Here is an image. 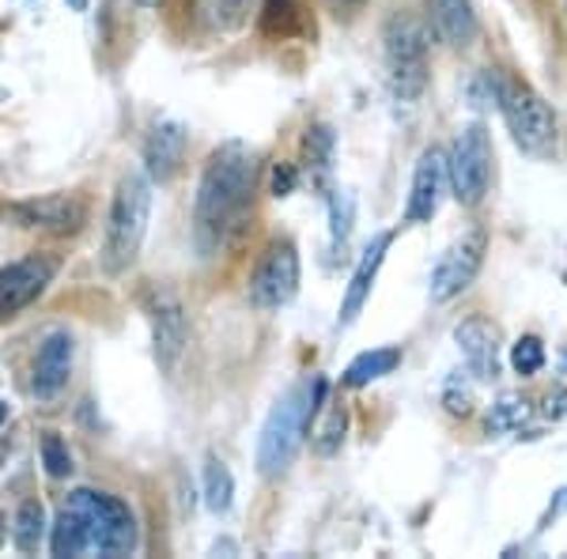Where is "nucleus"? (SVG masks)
Returning a JSON list of instances; mask_svg holds the SVG:
<instances>
[{
    "label": "nucleus",
    "mask_w": 567,
    "mask_h": 559,
    "mask_svg": "<svg viewBox=\"0 0 567 559\" xmlns=\"http://www.w3.org/2000/svg\"><path fill=\"white\" fill-rule=\"evenodd\" d=\"M258 186V155L243 144H227L208 159L197 189V238L205 250H216L243 231Z\"/></svg>",
    "instance_id": "f257e3e1"
},
{
    "label": "nucleus",
    "mask_w": 567,
    "mask_h": 559,
    "mask_svg": "<svg viewBox=\"0 0 567 559\" xmlns=\"http://www.w3.org/2000/svg\"><path fill=\"white\" fill-rule=\"evenodd\" d=\"M53 556H125L136 548V521L122 499L80 488L53 521Z\"/></svg>",
    "instance_id": "f03ea898"
},
{
    "label": "nucleus",
    "mask_w": 567,
    "mask_h": 559,
    "mask_svg": "<svg viewBox=\"0 0 567 559\" xmlns=\"http://www.w3.org/2000/svg\"><path fill=\"white\" fill-rule=\"evenodd\" d=\"M322 397L326 379H307L277 401V408L269 412L258 438V469L265 476H277L291 465V457L299 454V443L315 424L318 408H322Z\"/></svg>",
    "instance_id": "7ed1b4c3"
},
{
    "label": "nucleus",
    "mask_w": 567,
    "mask_h": 559,
    "mask_svg": "<svg viewBox=\"0 0 567 559\" xmlns=\"http://www.w3.org/2000/svg\"><path fill=\"white\" fill-rule=\"evenodd\" d=\"M148 216H152V182L144 174H125L117 182L114 205H110L106 246H103L106 272H122L133 265V258L141 253L144 231H148Z\"/></svg>",
    "instance_id": "20e7f679"
},
{
    "label": "nucleus",
    "mask_w": 567,
    "mask_h": 559,
    "mask_svg": "<svg viewBox=\"0 0 567 559\" xmlns=\"http://www.w3.org/2000/svg\"><path fill=\"white\" fill-rule=\"evenodd\" d=\"M496 106L503 122H507L511 136H515V144L526 155L545 159V155L556 152L560 125H556V114L534 87L515 84V80H496Z\"/></svg>",
    "instance_id": "39448f33"
},
{
    "label": "nucleus",
    "mask_w": 567,
    "mask_h": 559,
    "mask_svg": "<svg viewBox=\"0 0 567 559\" xmlns=\"http://www.w3.org/2000/svg\"><path fill=\"white\" fill-rule=\"evenodd\" d=\"M446 178L454 186V197L462 205H481L492 182V141L481 122L465 125L451 148V163H446Z\"/></svg>",
    "instance_id": "423d86ee"
},
{
    "label": "nucleus",
    "mask_w": 567,
    "mask_h": 559,
    "mask_svg": "<svg viewBox=\"0 0 567 559\" xmlns=\"http://www.w3.org/2000/svg\"><path fill=\"white\" fill-rule=\"evenodd\" d=\"M386 69L390 87L401 103H413L427 84V42L413 20H393L386 31Z\"/></svg>",
    "instance_id": "0eeeda50"
},
{
    "label": "nucleus",
    "mask_w": 567,
    "mask_h": 559,
    "mask_svg": "<svg viewBox=\"0 0 567 559\" xmlns=\"http://www.w3.org/2000/svg\"><path fill=\"white\" fill-rule=\"evenodd\" d=\"M484 246H488L484 231H470V235H462L458 242H451V250L439 258L435 272H432V299L435 302L462 296V291L477 280V272L484 265Z\"/></svg>",
    "instance_id": "6e6552de"
},
{
    "label": "nucleus",
    "mask_w": 567,
    "mask_h": 559,
    "mask_svg": "<svg viewBox=\"0 0 567 559\" xmlns=\"http://www.w3.org/2000/svg\"><path fill=\"white\" fill-rule=\"evenodd\" d=\"M4 216L16 219L20 227H39V231L69 235V231H80V224L87 219V205L69 194H50V197L16 200V205L4 208Z\"/></svg>",
    "instance_id": "1a4fd4ad"
},
{
    "label": "nucleus",
    "mask_w": 567,
    "mask_h": 559,
    "mask_svg": "<svg viewBox=\"0 0 567 559\" xmlns=\"http://www.w3.org/2000/svg\"><path fill=\"white\" fill-rule=\"evenodd\" d=\"M299 288V258H296V246L280 242L265 253V261L258 265L250 280V299L254 307L261 310H272V307H284Z\"/></svg>",
    "instance_id": "9d476101"
},
{
    "label": "nucleus",
    "mask_w": 567,
    "mask_h": 559,
    "mask_svg": "<svg viewBox=\"0 0 567 559\" xmlns=\"http://www.w3.org/2000/svg\"><path fill=\"white\" fill-rule=\"evenodd\" d=\"M53 272H58V265L42 253H31V258L0 269V314H16V310L31 307L45 291V283L53 280Z\"/></svg>",
    "instance_id": "9b49d317"
},
{
    "label": "nucleus",
    "mask_w": 567,
    "mask_h": 559,
    "mask_svg": "<svg viewBox=\"0 0 567 559\" xmlns=\"http://www.w3.org/2000/svg\"><path fill=\"white\" fill-rule=\"evenodd\" d=\"M443 189H446V159L432 148L420 155V163L413 170V194H409L405 224H427V219L439 213Z\"/></svg>",
    "instance_id": "f8f14e48"
},
{
    "label": "nucleus",
    "mask_w": 567,
    "mask_h": 559,
    "mask_svg": "<svg viewBox=\"0 0 567 559\" xmlns=\"http://www.w3.org/2000/svg\"><path fill=\"white\" fill-rule=\"evenodd\" d=\"M454 341H458L465 363L477 379H496L499 374V329L484 318H470L454 329Z\"/></svg>",
    "instance_id": "ddd939ff"
},
{
    "label": "nucleus",
    "mask_w": 567,
    "mask_h": 559,
    "mask_svg": "<svg viewBox=\"0 0 567 559\" xmlns=\"http://www.w3.org/2000/svg\"><path fill=\"white\" fill-rule=\"evenodd\" d=\"M390 242H393V235H390V231H382V235H374V238H371V246L363 250V258H360V265H355V272H352L349 291H344L341 318H337V325H352L355 318H360V310H363V302H368V296H371L374 277H379L382 258H386Z\"/></svg>",
    "instance_id": "4468645a"
},
{
    "label": "nucleus",
    "mask_w": 567,
    "mask_h": 559,
    "mask_svg": "<svg viewBox=\"0 0 567 559\" xmlns=\"http://www.w3.org/2000/svg\"><path fill=\"white\" fill-rule=\"evenodd\" d=\"M69 374H72V337L50 333L39 348V360H34V393L42 401L58 397L65 390Z\"/></svg>",
    "instance_id": "2eb2a0df"
},
{
    "label": "nucleus",
    "mask_w": 567,
    "mask_h": 559,
    "mask_svg": "<svg viewBox=\"0 0 567 559\" xmlns=\"http://www.w3.org/2000/svg\"><path fill=\"white\" fill-rule=\"evenodd\" d=\"M186 159V130L178 122H159L144 144V163L155 182H171Z\"/></svg>",
    "instance_id": "dca6fc26"
},
{
    "label": "nucleus",
    "mask_w": 567,
    "mask_h": 559,
    "mask_svg": "<svg viewBox=\"0 0 567 559\" xmlns=\"http://www.w3.org/2000/svg\"><path fill=\"white\" fill-rule=\"evenodd\" d=\"M432 20L443 42L451 45H470L477 39V12L473 0H432Z\"/></svg>",
    "instance_id": "f3484780"
},
{
    "label": "nucleus",
    "mask_w": 567,
    "mask_h": 559,
    "mask_svg": "<svg viewBox=\"0 0 567 559\" xmlns=\"http://www.w3.org/2000/svg\"><path fill=\"white\" fill-rule=\"evenodd\" d=\"M182 348H186V318H182L178 302H163L155 307V355H159L163 371H175Z\"/></svg>",
    "instance_id": "a211bd4d"
},
{
    "label": "nucleus",
    "mask_w": 567,
    "mask_h": 559,
    "mask_svg": "<svg viewBox=\"0 0 567 559\" xmlns=\"http://www.w3.org/2000/svg\"><path fill=\"white\" fill-rule=\"evenodd\" d=\"M398 363H401V348H374V352L355 355L349 363V371H344V382L360 390V386H368V382L382 379V374H390Z\"/></svg>",
    "instance_id": "6ab92c4d"
},
{
    "label": "nucleus",
    "mask_w": 567,
    "mask_h": 559,
    "mask_svg": "<svg viewBox=\"0 0 567 559\" xmlns=\"http://www.w3.org/2000/svg\"><path fill=\"white\" fill-rule=\"evenodd\" d=\"M231 499H235V480H231V469L216 457L205 462V503L213 515H227L231 510Z\"/></svg>",
    "instance_id": "aec40b11"
},
{
    "label": "nucleus",
    "mask_w": 567,
    "mask_h": 559,
    "mask_svg": "<svg viewBox=\"0 0 567 559\" xmlns=\"http://www.w3.org/2000/svg\"><path fill=\"white\" fill-rule=\"evenodd\" d=\"M42 529H45V510L42 503H23L20 515H16V529H12V540L20 552H34L42 540Z\"/></svg>",
    "instance_id": "412c9836"
},
{
    "label": "nucleus",
    "mask_w": 567,
    "mask_h": 559,
    "mask_svg": "<svg viewBox=\"0 0 567 559\" xmlns=\"http://www.w3.org/2000/svg\"><path fill=\"white\" fill-rule=\"evenodd\" d=\"M352 219H355V200L349 189H337L329 200V238H333V250H344L352 235Z\"/></svg>",
    "instance_id": "4be33fe9"
},
{
    "label": "nucleus",
    "mask_w": 567,
    "mask_h": 559,
    "mask_svg": "<svg viewBox=\"0 0 567 559\" xmlns=\"http://www.w3.org/2000/svg\"><path fill=\"white\" fill-rule=\"evenodd\" d=\"M511 363H515V371L529 379V374H537L545 366V348L537 337H523V341L515 344V352H511Z\"/></svg>",
    "instance_id": "5701e85b"
},
{
    "label": "nucleus",
    "mask_w": 567,
    "mask_h": 559,
    "mask_svg": "<svg viewBox=\"0 0 567 559\" xmlns=\"http://www.w3.org/2000/svg\"><path fill=\"white\" fill-rule=\"evenodd\" d=\"M42 462H45V473L50 476H69L72 473V454L65 446V438L53 435V431L42 438Z\"/></svg>",
    "instance_id": "b1692460"
},
{
    "label": "nucleus",
    "mask_w": 567,
    "mask_h": 559,
    "mask_svg": "<svg viewBox=\"0 0 567 559\" xmlns=\"http://www.w3.org/2000/svg\"><path fill=\"white\" fill-rule=\"evenodd\" d=\"M272 189H277V197L291 194V189H296V167H280L272 174Z\"/></svg>",
    "instance_id": "393cba45"
},
{
    "label": "nucleus",
    "mask_w": 567,
    "mask_h": 559,
    "mask_svg": "<svg viewBox=\"0 0 567 559\" xmlns=\"http://www.w3.org/2000/svg\"><path fill=\"white\" fill-rule=\"evenodd\" d=\"M69 4L76 8V12H84V8H87V0H69Z\"/></svg>",
    "instance_id": "a878e982"
},
{
    "label": "nucleus",
    "mask_w": 567,
    "mask_h": 559,
    "mask_svg": "<svg viewBox=\"0 0 567 559\" xmlns=\"http://www.w3.org/2000/svg\"><path fill=\"white\" fill-rule=\"evenodd\" d=\"M4 420H8V405L0 401V424H4Z\"/></svg>",
    "instance_id": "bb28decb"
},
{
    "label": "nucleus",
    "mask_w": 567,
    "mask_h": 559,
    "mask_svg": "<svg viewBox=\"0 0 567 559\" xmlns=\"http://www.w3.org/2000/svg\"><path fill=\"white\" fill-rule=\"evenodd\" d=\"M0 545H4V521H0Z\"/></svg>",
    "instance_id": "cd10ccee"
}]
</instances>
